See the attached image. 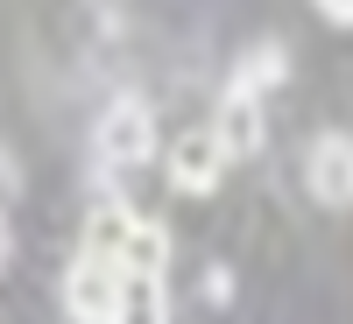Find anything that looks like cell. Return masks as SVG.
Returning <instances> with one entry per match:
<instances>
[{
  "instance_id": "cell-2",
  "label": "cell",
  "mask_w": 353,
  "mask_h": 324,
  "mask_svg": "<svg viewBox=\"0 0 353 324\" xmlns=\"http://www.w3.org/2000/svg\"><path fill=\"white\" fill-rule=\"evenodd\" d=\"M113 303H121V268L78 254L71 275H64V317L71 324H113Z\"/></svg>"
},
{
  "instance_id": "cell-10",
  "label": "cell",
  "mask_w": 353,
  "mask_h": 324,
  "mask_svg": "<svg viewBox=\"0 0 353 324\" xmlns=\"http://www.w3.org/2000/svg\"><path fill=\"white\" fill-rule=\"evenodd\" d=\"M311 8L325 14V21H339V28H353V0H311Z\"/></svg>"
},
{
  "instance_id": "cell-8",
  "label": "cell",
  "mask_w": 353,
  "mask_h": 324,
  "mask_svg": "<svg viewBox=\"0 0 353 324\" xmlns=\"http://www.w3.org/2000/svg\"><path fill=\"white\" fill-rule=\"evenodd\" d=\"M290 71V50L283 43H254L248 56H241V64H233V85H226V92H248V99H261V92H269V85Z\"/></svg>"
},
{
  "instance_id": "cell-11",
  "label": "cell",
  "mask_w": 353,
  "mask_h": 324,
  "mask_svg": "<svg viewBox=\"0 0 353 324\" xmlns=\"http://www.w3.org/2000/svg\"><path fill=\"white\" fill-rule=\"evenodd\" d=\"M8 247H14V240H8V219H0V268H8Z\"/></svg>"
},
{
  "instance_id": "cell-1",
  "label": "cell",
  "mask_w": 353,
  "mask_h": 324,
  "mask_svg": "<svg viewBox=\"0 0 353 324\" xmlns=\"http://www.w3.org/2000/svg\"><path fill=\"white\" fill-rule=\"evenodd\" d=\"M92 149H99L106 169H141L156 155V113L141 99H113L99 113V127H92Z\"/></svg>"
},
{
  "instance_id": "cell-9",
  "label": "cell",
  "mask_w": 353,
  "mask_h": 324,
  "mask_svg": "<svg viewBox=\"0 0 353 324\" xmlns=\"http://www.w3.org/2000/svg\"><path fill=\"white\" fill-rule=\"evenodd\" d=\"M128 204H99L92 219H85V247L78 254H92V261H113V268H121V240H128Z\"/></svg>"
},
{
  "instance_id": "cell-7",
  "label": "cell",
  "mask_w": 353,
  "mask_h": 324,
  "mask_svg": "<svg viewBox=\"0 0 353 324\" xmlns=\"http://www.w3.org/2000/svg\"><path fill=\"white\" fill-rule=\"evenodd\" d=\"M170 268V233L156 219H128V240H121V275H163Z\"/></svg>"
},
{
  "instance_id": "cell-4",
  "label": "cell",
  "mask_w": 353,
  "mask_h": 324,
  "mask_svg": "<svg viewBox=\"0 0 353 324\" xmlns=\"http://www.w3.org/2000/svg\"><path fill=\"white\" fill-rule=\"evenodd\" d=\"M304 184H311V197H318V204L346 212V204H353V134H318V141H311Z\"/></svg>"
},
{
  "instance_id": "cell-6",
  "label": "cell",
  "mask_w": 353,
  "mask_h": 324,
  "mask_svg": "<svg viewBox=\"0 0 353 324\" xmlns=\"http://www.w3.org/2000/svg\"><path fill=\"white\" fill-rule=\"evenodd\" d=\"M113 324H170V289H163V275H121Z\"/></svg>"
},
{
  "instance_id": "cell-5",
  "label": "cell",
  "mask_w": 353,
  "mask_h": 324,
  "mask_svg": "<svg viewBox=\"0 0 353 324\" xmlns=\"http://www.w3.org/2000/svg\"><path fill=\"white\" fill-rule=\"evenodd\" d=\"M212 141L226 149V162H233V155H254V149H261V99L226 92V99H219V120H212Z\"/></svg>"
},
{
  "instance_id": "cell-3",
  "label": "cell",
  "mask_w": 353,
  "mask_h": 324,
  "mask_svg": "<svg viewBox=\"0 0 353 324\" xmlns=\"http://www.w3.org/2000/svg\"><path fill=\"white\" fill-rule=\"evenodd\" d=\"M219 176H226V149L212 141V127H184L170 141V191L205 197V191H219Z\"/></svg>"
}]
</instances>
